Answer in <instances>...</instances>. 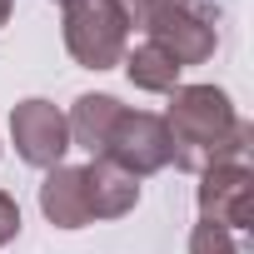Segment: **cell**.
I'll return each instance as SVG.
<instances>
[{
	"label": "cell",
	"instance_id": "1",
	"mask_svg": "<svg viewBox=\"0 0 254 254\" xmlns=\"http://www.w3.org/2000/svg\"><path fill=\"white\" fill-rule=\"evenodd\" d=\"M165 130L175 145L180 170L204 175L214 165H244V150L254 140V130L234 115L229 95L214 85H180L170 90V115H165Z\"/></svg>",
	"mask_w": 254,
	"mask_h": 254
},
{
	"label": "cell",
	"instance_id": "2",
	"mask_svg": "<svg viewBox=\"0 0 254 254\" xmlns=\"http://www.w3.org/2000/svg\"><path fill=\"white\" fill-rule=\"evenodd\" d=\"M145 35L185 70V65H204L219 45L214 30V5L209 0H150L145 15Z\"/></svg>",
	"mask_w": 254,
	"mask_h": 254
},
{
	"label": "cell",
	"instance_id": "3",
	"mask_svg": "<svg viewBox=\"0 0 254 254\" xmlns=\"http://www.w3.org/2000/svg\"><path fill=\"white\" fill-rule=\"evenodd\" d=\"M130 25L120 20L110 0H70L65 5V50L85 70H115L125 60Z\"/></svg>",
	"mask_w": 254,
	"mask_h": 254
},
{
	"label": "cell",
	"instance_id": "4",
	"mask_svg": "<svg viewBox=\"0 0 254 254\" xmlns=\"http://www.w3.org/2000/svg\"><path fill=\"white\" fill-rule=\"evenodd\" d=\"M105 160H115L120 170H130L135 180L165 170L175 160V145H170V130H165V115H150V110H120L115 130L100 150Z\"/></svg>",
	"mask_w": 254,
	"mask_h": 254
},
{
	"label": "cell",
	"instance_id": "5",
	"mask_svg": "<svg viewBox=\"0 0 254 254\" xmlns=\"http://www.w3.org/2000/svg\"><path fill=\"white\" fill-rule=\"evenodd\" d=\"M10 140H15V155L25 165L55 170L70 150V125L50 100H20L10 110Z\"/></svg>",
	"mask_w": 254,
	"mask_h": 254
},
{
	"label": "cell",
	"instance_id": "6",
	"mask_svg": "<svg viewBox=\"0 0 254 254\" xmlns=\"http://www.w3.org/2000/svg\"><path fill=\"white\" fill-rule=\"evenodd\" d=\"M199 219L219 229L254 224V175L244 165H214L199 175Z\"/></svg>",
	"mask_w": 254,
	"mask_h": 254
},
{
	"label": "cell",
	"instance_id": "7",
	"mask_svg": "<svg viewBox=\"0 0 254 254\" xmlns=\"http://www.w3.org/2000/svg\"><path fill=\"white\" fill-rule=\"evenodd\" d=\"M85 199H90V219H120L140 204V180L130 170H120L115 160L95 155L85 170Z\"/></svg>",
	"mask_w": 254,
	"mask_h": 254
},
{
	"label": "cell",
	"instance_id": "8",
	"mask_svg": "<svg viewBox=\"0 0 254 254\" xmlns=\"http://www.w3.org/2000/svg\"><path fill=\"white\" fill-rule=\"evenodd\" d=\"M40 209L55 229H85L90 224V199H85V175L75 165H55L40 185Z\"/></svg>",
	"mask_w": 254,
	"mask_h": 254
},
{
	"label": "cell",
	"instance_id": "9",
	"mask_svg": "<svg viewBox=\"0 0 254 254\" xmlns=\"http://www.w3.org/2000/svg\"><path fill=\"white\" fill-rule=\"evenodd\" d=\"M120 110H125V105H120L115 95H80L75 110L65 115V125H70V145L100 155L105 140H110V130H115V120H120Z\"/></svg>",
	"mask_w": 254,
	"mask_h": 254
},
{
	"label": "cell",
	"instance_id": "10",
	"mask_svg": "<svg viewBox=\"0 0 254 254\" xmlns=\"http://www.w3.org/2000/svg\"><path fill=\"white\" fill-rule=\"evenodd\" d=\"M120 65H125V75H130L135 90H150V95H170V90H180V65H175L155 40L135 45Z\"/></svg>",
	"mask_w": 254,
	"mask_h": 254
},
{
	"label": "cell",
	"instance_id": "11",
	"mask_svg": "<svg viewBox=\"0 0 254 254\" xmlns=\"http://www.w3.org/2000/svg\"><path fill=\"white\" fill-rule=\"evenodd\" d=\"M190 254H239V244H234V234L229 229H219V224H194L190 229Z\"/></svg>",
	"mask_w": 254,
	"mask_h": 254
},
{
	"label": "cell",
	"instance_id": "12",
	"mask_svg": "<svg viewBox=\"0 0 254 254\" xmlns=\"http://www.w3.org/2000/svg\"><path fill=\"white\" fill-rule=\"evenodd\" d=\"M15 234H20V204H15L5 190H0V249H5Z\"/></svg>",
	"mask_w": 254,
	"mask_h": 254
},
{
	"label": "cell",
	"instance_id": "13",
	"mask_svg": "<svg viewBox=\"0 0 254 254\" xmlns=\"http://www.w3.org/2000/svg\"><path fill=\"white\" fill-rule=\"evenodd\" d=\"M110 5L120 10V20L130 30H145V15H150V0H110Z\"/></svg>",
	"mask_w": 254,
	"mask_h": 254
},
{
	"label": "cell",
	"instance_id": "14",
	"mask_svg": "<svg viewBox=\"0 0 254 254\" xmlns=\"http://www.w3.org/2000/svg\"><path fill=\"white\" fill-rule=\"evenodd\" d=\"M10 20V0H0V25H5Z\"/></svg>",
	"mask_w": 254,
	"mask_h": 254
},
{
	"label": "cell",
	"instance_id": "15",
	"mask_svg": "<svg viewBox=\"0 0 254 254\" xmlns=\"http://www.w3.org/2000/svg\"><path fill=\"white\" fill-rule=\"evenodd\" d=\"M60 5H70V0H60Z\"/></svg>",
	"mask_w": 254,
	"mask_h": 254
}]
</instances>
